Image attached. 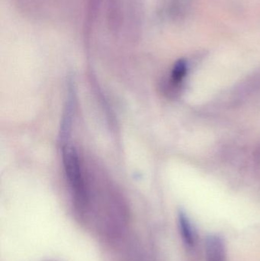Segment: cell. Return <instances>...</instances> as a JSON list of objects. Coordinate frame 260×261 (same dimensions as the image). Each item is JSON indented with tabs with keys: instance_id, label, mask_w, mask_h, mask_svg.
<instances>
[{
	"instance_id": "obj_4",
	"label": "cell",
	"mask_w": 260,
	"mask_h": 261,
	"mask_svg": "<svg viewBox=\"0 0 260 261\" xmlns=\"http://www.w3.org/2000/svg\"><path fill=\"white\" fill-rule=\"evenodd\" d=\"M187 62L184 59L179 60L171 73V78L169 80V85L172 87H178L179 84L183 81V78L187 73Z\"/></svg>"
},
{
	"instance_id": "obj_1",
	"label": "cell",
	"mask_w": 260,
	"mask_h": 261,
	"mask_svg": "<svg viewBox=\"0 0 260 261\" xmlns=\"http://www.w3.org/2000/svg\"><path fill=\"white\" fill-rule=\"evenodd\" d=\"M63 161L69 184L74 193L75 200L80 208L88 202V192L79 155L72 146H63Z\"/></svg>"
},
{
	"instance_id": "obj_2",
	"label": "cell",
	"mask_w": 260,
	"mask_h": 261,
	"mask_svg": "<svg viewBox=\"0 0 260 261\" xmlns=\"http://www.w3.org/2000/svg\"><path fill=\"white\" fill-rule=\"evenodd\" d=\"M207 261H225V248L224 242L218 236H210L206 241Z\"/></svg>"
},
{
	"instance_id": "obj_3",
	"label": "cell",
	"mask_w": 260,
	"mask_h": 261,
	"mask_svg": "<svg viewBox=\"0 0 260 261\" xmlns=\"http://www.w3.org/2000/svg\"><path fill=\"white\" fill-rule=\"evenodd\" d=\"M179 222H180V232L182 237L184 240L185 243L189 247H192L195 245V232L192 228L190 222H189L186 215L180 213L179 216Z\"/></svg>"
}]
</instances>
